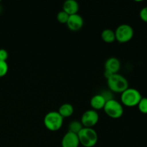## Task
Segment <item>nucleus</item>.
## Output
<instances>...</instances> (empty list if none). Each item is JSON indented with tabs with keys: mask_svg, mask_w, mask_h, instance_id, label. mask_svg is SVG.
Here are the masks:
<instances>
[{
	"mask_svg": "<svg viewBox=\"0 0 147 147\" xmlns=\"http://www.w3.org/2000/svg\"><path fill=\"white\" fill-rule=\"evenodd\" d=\"M137 106L141 113L147 114V98L142 97Z\"/></svg>",
	"mask_w": 147,
	"mask_h": 147,
	"instance_id": "obj_17",
	"label": "nucleus"
},
{
	"mask_svg": "<svg viewBox=\"0 0 147 147\" xmlns=\"http://www.w3.org/2000/svg\"><path fill=\"white\" fill-rule=\"evenodd\" d=\"M102 96L103 97V98L105 99L106 102L109 101V100H113V93L110 90H103L101 93H100Z\"/></svg>",
	"mask_w": 147,
	"mask_h": 147,
	"instance_id": "obj_19",
	"label": "nucleus"
},
{
	"mask_svg": "<svg viewBox=\"0 0 147 147\" xmlns=\"http://www.w3.org/2000/svg\"><path fill=\"white\" fill-rule=\"evenodd\" d=\"M103 110L106 114L111 119H119L123 114V106L120 102L115 99L106 102Z\"/></svg>",
	"mask_w": 147,
	"mask_h": 147,
	"instance_id": "obj_5",
	"label": "nucleus"
},
{
	"mask_svg": "<svg viewBox=\"0 0 147 147\" xmlns=\"http://www.w3.org/2000/svg\"><path fill=\"white\" fill-rule=\"evenodd\" d=\"M62 147H78L80 145L78 134L67 131L62 139Z\"/></svg>",
	"mask_w": 147,
	"mask_h": 147,
	"instance_id": "obj_9",
	"label": "nucleus"
},
{
	"mask_svg": "<svg viewBox=\"0 0 147 147\" xmlns=\"http://www.w3.org/2000/svg\"><path fill=\"white\" fill-rule=\"evenodd\" d=\"M63 11L67 13L69 16L78 14L79 10V4L76 0H67L63 6Z\"/></svg>",
	"mask_w": 147,
	"mask_h": 147,
	"instance_id": "obj_11",
	"label": "nucleus"
},
{
	"mask_svg": "<svg viewBox=\"0 0 147 147\" xmlns=\"http://www.w3.org/2000/svg\"><path fill=\"white\" fill-rule=\"evenodd\" d=\"M8 64L7 61H1L0 60V78L6 76L8 72Z\"/></svg>",
	"mask_w": 147,
	"mask_h": 147,
	"instance_id": "obj_18",
	"label": "nucleus"
},
{
	"mask_svg": "<svg viewBox=\"0 0 147 147\" xmlns=\"http://www.w3.org/2000/svg\"><path fill=\"white\" fill-rule=\"evenodd\" d=\"M142 98V96L139 90L129 88L121 95V103L127 107H134L138 106Z\"/></svg>",
	"mask_w": 147,
	"mask_h": 147,
	"instance_id": "obj_3",
	"label": "nucleus"
},
{
	"mask_svg": "<svg viewBox=\"0 0 147 147\" xmlns=\"http://www.w3.org/2000/svg\"><path fill=\"white\" fill-rule=\"evenodd\" d=\"M63 118L57 111L47 113L44 118L45 126L51 131H56L60 129L63 124Z\"/></svg>",
	"mask_w": 147,
	"mask_h": 147,
	"instance_id": "obj_4",
	"label": "nucleus"
},
{
	"mask_svg": "<svg viewBox=\"0 0 147 147\" xmlns=\"http://www.w3.org/2000/svg\"><path fill=\"white\" fill-rule=\"evenodd\" d=\"M1 6H0V12H1Z\"/></svg>",
	"mask_w": 147,
	"mask_h": 147,
	"instance_id": "obj_22",
	"label": "nucleus"
},
{
	"mask_svg": "<svg viewBox=\"0 0 147 147\" xmlns=\"http://www.w3.org/2000/svg\"><path fill=\"white\" fill-rule=\"evenodd\" d=\"M139 17L142 21L147 23V7H144L141 9L139 12Z\"/></svg>",
	"mask_w": 147,
	"mask_h": 147,
	"instance_id": "obj_20",
	"label": "nucleus"
},
{
	"mask_svg": "<svg viewBox=\"0 0 147 147\" xmlns=\"http://www.w3.org/2000/svg\"><path fill=\"white\" fill-rule=\"evenodd\" d=\"M8 52L4 49H0V60L1 61H7L8 59Z\"/></svg>",
	"mask_w": 147,
	"mask_h": 147,
	"instance_id": "obj_21",
	"label": "nucleus"
},
{
	"mask_svg": "<svg viewBox=\"0 0 147 147\" xmlns=\"http://www.w3.org/2000/svg\"><path fill=\"white\" fill-rule=\"evenodd\" d=\"M0 3H1V1H0Z\"/></svg>",
	"mask_w": 147,
	"mask_h": 147,
	"instance_id": "obj_23",
	"label": "nucleus"
},
{
	"mask_svg": "<svg viewBox=\"0 0 147 147\" xmlns=\"http://www.w3.org/2000/svg\"><path fill=\"white\" fill-rule=\"evenodd\" d=\"M83 19L80 14H76L70 15L67 22V27L71 31L76 32L80 30L83 26Z\"/></svg>",
	"mask_w": 147,
	"mask_h": 147,
	"instance_id": "obj_8",
	"label": "nucleus"
},
{
	"mask_svg": "<svg viewBox=\"0 0 147 147\" xmlns=\"http://www.w3.org/2000/svg\"><path fill=\"white\" fill-rule=\"evenodd\" d=\"M80 144L84 147H93L98 142V134L93 128H83L78 134Z\"/></svg>",
	"mask_w": 147,
	"mask_h": 147,
	"instance_id": "obj_2",
	"label": "nucleus"
},
{
	"mask_svg": "<svg viewBox=\"0 0 147 147\" xmlns=\"http://www.w3.org/2000/svg\"><path fill=\"white\" fill-rule=\"evenodd\" d=\"M83 126L82 125L81 122L79 121L75 120L73 121L70 122V123L68 126V131L71 133L78 134L82 129H83Z\"/></svg>",
	"mask_w": 147,
	"mask_h": 147,
	"instance_id": "obj_15",
	"label": "nucleus"
},
{
	"mask_svg": "<svg viewBox=\"0 0 147 147\" xmlns=\"http://www.w3.org/2000/svg\"><path fill=\"white\" fill-rule=\"evenodd\" d=\"M101 38L103 42L106 43H112L116 40V36L113 30L111 29H106L101 33Z\"/></svg>",
	"mask_w": 147,
	"mask_h": 147,
	"instance_id": "obj_14",
	"label": "nucleus"
},
{
	"mask_svg": "<svg viewBox=\"0 0 147 147\" xmlns=\"http://www.w3.org/2000/svg\"><path fill=\"white\" fill-rule=\"evenodd\" d=\"M121 63L119 59L116 57H110L105 63V71L109 72L112 75L119 73Z\"/></svg>",
	"mask_w": 147,
	"mask_h": 147,
	"instance_id": "obj_10",
	"label": "nucleus"
},
{
	"mask_svg": "<svg viewBox=\"0 0 147 147\" xmlns=\"http://www.w3.org/2000/svg\"><path fill=\"white\" fill-rule=\"evenodd\" d=\"M99 121L98 113L96 111L90 109V110L86 111L81 116L82 125L84 128H93L96 126Z\"/></svg>",
	"mask_w": 147,
	"mask_h": 147,
	"instance_id": "obj_7",
	"label": "nucleus"
},
{
	"mask_svg": "<svg viewBox=\"0 0 147 147\" xmlns=\"http://www.w3.org/2000/svg\"><path fill=\"white\" fill-rule=\"evenodd\" d=\"M109 90L113 93H121L129 88V82L127 79L119 73L113 74L107 80Z\"/></svg>",
	"mask_w": 147,
	"mask_h": 147,
	"instance_id": "obj_1",
	"label": "nucleus"
},
{
	"mask_svg": "<svg viewBox=\"0 0 147 147\" xmlns=\"http://www.w3.org/2000/svg\"><path fill=\"white\" fill-rule=\"evenodd\" d=\"M69 17L70 16L64 11H60L57 14V20L60 24H67Z\"/></svg>",
	"mask_w": 147,
	"mask_h": 147,
	"instance_id": "obj_16",
	"label": "nucleus"
},
{
	"mask_svg": "<svg viewBox=\"0 0 147 147\" xmlns=\"http://www.w3.org/2000/svg\"><path fill=\"white\" fill-rule=\"evenodd\" d=\"M114 32L116 40L120 43H126L131 41L134 34V29L132 28L131 26L127 24L119 25Z\"/></svg>",
	"mask_w": 147,
	"mask_h": 147,
	"instance_id": "obj_6",
	"label": "nucleus"
},
{
	"mask_svg": "<svg viewBox=\"0 0 147 147\" xmlns=\"http://www.w3.org/2000/svg\"><path fill=\"white\" fill-rule=\"evenodd\" d=\"M59 114L64 119L68 118L73 115L74 113V108L70 103H64L59 108V111H57Z\"/></svg>",
	"mask_w": 147,
	"mask_h": 147,
	"instance_id": "obj_13",
	"label": "nucleus"
},
{
	"mask_svg": "<svg viewBox=\"0 0 147 147\" xmlns=\"http://www.w3.org/2000/svg\"><path fill=\"white\" fill-rule=\"evenodd\" d=\"M106 101L105 99L103 98V96L99 93V94L95 95L90 99V106L92 107L93 110L94 111H98L100 109H103L105 104H106Z\"/></svg>",
	"mask_w": 147,
	"mask_h": 147,
	"instance_id": "obj_12",
	"label": "nucleus"
}]
</instances>
